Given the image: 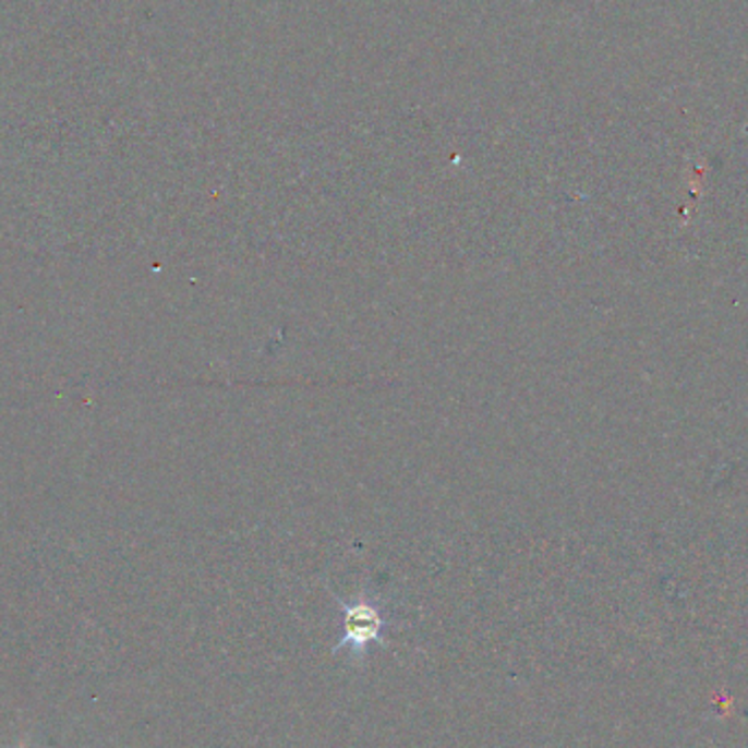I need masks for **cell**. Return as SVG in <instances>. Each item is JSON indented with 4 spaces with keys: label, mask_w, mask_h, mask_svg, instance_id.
<instances>
[{
    "label": "cell",
    "mask_w": 748,
    "mask_h": 748,
    "mask_svg": "<svg viewBox=\"0 0 748 748\" xmlns=\"http://www.w3.org/2000/svg\"><path fill=\"white\" fill-rule=\"evenodd\" d=\"M19 748H27V744H25V741H23V744H21V746H19Z\"/></svg>",
    "instance_id": "obj_2"
},
{
    "label": "cell",
    "mask_w": 748,
    "mask_h": 748,
    "mask_svg": "<svg viewBox=\"0 0 748 748\" xmlns=\"http://www.w3.org/2000/svg\"><path fill=\"white\" fill-rule=\"evenodd\" d=\"M341 611V635L333 652H348L350 663H361L374 646H386L390 630V619L386 617L384 606L361 593L352 600L335 598Z\"/></svg>",
    "instance_id": "obj_1"
}]
</instances>
